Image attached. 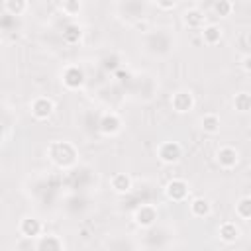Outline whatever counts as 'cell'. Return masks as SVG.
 Returning a JSON list of instances; mask_svg holds the SVG:
<instances>
[{
    "label": "cell",
    "mask_w": 251,
    "mask_h": 251,
    "mask_svg": "<svg viewBox=\"0 0 251 251\" xmlns=\"http://www.w3.org/2000/svg\"><path fill=\"white\" fill-rule=\"evenodd\" d=\"M98 127H100V131H102L104 135L112 137V135H116V133L122 129V118H120L116 112H108V114H104V116L100 118Z\"/></svg>",
    "instance_id": "obj_9"
},
{
    "label": "cell",
    "mask_w": 251,
    "mask_h": 251,
    "mask_svg": "<svg viewBox=\"0 0 251 251\" xmlns=\"http://www.w3.org/2000/svg\"><path fill=\"white\" fill-rule=\"evenodd\" d=\"M241 69H243V73H251V55L249 53H245L243 57H241Z\"/></svg>",
    "instance_id": "obj_25"
},
{
    "label": "cell",
    "mask_w": 251,
    "mask_h": 251,
    "mask_svg": "<svg viewBox=\"0 0 251 251\" xmlns=\"http://www.w3.org/2000/svg\"><path fill=\"white\" fill-rule=\"evenodd\" d=\"M61 80L69 90H78L84 84V73L80 67L76 65H69L65 67V71L61 73Z\"/></svg>",
    "instance_id": "obj_7"
},
{
    "label": "cell",
    "mask_w": 251,
    "mask_h": 251,
    "mask_svg": "<svg viewBox=\"0 0 251 251\" xmlns=\"http://www.w3.org/2000/svg\"><path fill=\"white\" fill-rule=\"evenodd\" d=\"M35 251H65V245H63V239L59 235L45 233V235H39L37 237Z\"/></svg>",
    "instance_id": "obj_11"
},
{
    "label": "cell",
    "mask_w": 251,
    "mask_h": 251,
    "mask_svg": "<svg viewBox=\"0 0 251 251\" xmlns=\"http://www.w3.org/2000/svg\"><path fill=\"white\" fill-rule=\"evenodd\" d=\"M235 214H237L239 220H245V222L251 218V198H249V196H241V198L237 200V204H235Z\"/></svg>",
    "instance_id": "obj_21"
},
{
    "label": "cell",
    "mask_w": 251,
    "mask_h": 251,
    "mask_svg": "<svg viewBox=\"0 0 251 251\" xmlns=\"http://www.w3.org/2000/svg\"><path fill=\"white\" fill-rule=\"evenodd\" d=\"M233 108L239 114H247L251 110V96H249V92H237L235 98H233Z\"/></svg>",
    "instance_id": "obj_20"
},
{
    "label": "cell",
    "mask_w": 251,
    "mask_h": 251,
    "mask_svg": "<svg viewBox=\"0 0 251 251\" xmlns=\"http://www.w3.org/2000/svg\"><path fill=\"white\" fill-rule=\"evenodd\" d=\"M47 157L59 169H71L78 159V151L71 141H51L47 145Z\"/></svg>",
    "instance_id": "obj_1"
},
{
    "label": "cell",
    "mask_w": 251,
    "mask_h": 251,
    "mask_svg": "<svg viewBox=\"0 0 251 251\" xmlns=\"http://www.w3.org/2000/svg\"><path fill=\"white\" fill-rule=\"evenodd\" d=\"M110 186L116 194H127L131 190V176L126 173H116L110 178Z\"/></svg>",
    "instance_id": "obj_16"
},
{
    "label": "cell",
    "mask_w": 251,
    "mask_h": 251,
    "mask_svg": "<svg viewBox=\"0 0 251 251\" xmlns=\"http://www.w3.org/2000/svg\"><path fill=\"white\" fill-rule=\"evenodd\" d=\"M41 231H43V224H41V220H37V218H33V216H27V218H24V220L20 222V233H22L24 237L35 239V237L41 235Z\"/></svg>",
    "instance_id": "obj_10"
},
{
    "label": "cell",
    "mask_w": 251,
    "mask_h": 251,
    "mask_svg": "<svg viewBox=\"0 0 251 251\" xmlns=\"http://www.w3.org/2000/svg\"><path fill=\"white\" fill-rule=\"evenodd\" d=\"M190 194V186L184 178H171L165 184V196L171 202H184Z\"/></svg>",
    "instance_id": "obj_3"
},
{
    "label": "cell",
    "mask_w": 251,
    "mask_h": 251,
    "mask_svg": "<svg viewBox=\"0 0 251 251\" xmlns=\"http://www.w3.org/2000/svg\"><path fill=\"white\" fill-rule=\"evenodd\" d=\"M157 157L165 165H176L182 159V147L176 141H163L157 147Z\"/></svg>",
    "instance_id": "obj_2"
},
{
    "label": "cell",
    "mask_w": 251,
    "mask_h": 251,
    "mask_svg": "<svg viewBox=\"0 0 251 251\" xmlns=\"http://www.w3.org/2000/svg\"><path fill=\"white\" fill-rule=\"evenodd\" d=\"M218 235H220V239L224 241V243H235L237 239H239V235H241V231H239V227H237V224L235 222H224L220 227H218Z\"/></svg>",
    "instance_id": "obj_15"
},
{
    "label": "cell",
    "mask_w": 251,
    "mask_h": 251,
    "mask_svg": "<svg viewBox=\"0 0 251 251\" xmlns=\"http://www.w3.org/2000/svg\"><path fill=\"white\" fill-rule=\"evenodd\" d=\"M82 39V27L78 24H69L65 29H63V41L69 43V45H76L80 43Z\"/></svg>",
    "instance_id": "obj_18"
},
{
    "label": "cell",
    "mask_w": 251,
    "mask_h": 251,
    "mask_svg": "<svg viewBox=\"0 0 251 251\" xmlns=\"http://www.w3.org/2000/svg\"><path fill=\"white\" fill-rule=\"evenodd\" d=\"M188 208H190V214H192L194 218H208V216L212 214V204H210V200L204 198V196L192 198Z\"/></svg>",
    "instance_id": "obj_14"
},
{
    "label": "cell",
    "mask_w": 251,
    "mask_h": 251,
    "mask_svg": "<svg viewBox=\"0 0 251 251\" xmlns=\"http://www.w3.org/2000/svg\"><path fill=\"white\" fill-rule=\"evenodd\" d=\"M27 8H29V4H27L25 0H6V2H4V10H6L10 16H22Z\"/></svg>",
    "instance_id": "obj_19"
},
{
    "label": "cell",
    "mask_w": 251,
    "mask_h": 251,
    "mask_svg": "<svg viewBox=\"0 0 251 251\" xmlns=\"http://www.w3.org/2000/svg\"><path fill=\"white\" fill-rule=\"evenodd\" d=\"M157 8H161V10H175L176 6H178V2H175V0H157V2H153Z\"/></svg>",
    "instance_id": "obj_24"
},
{
    "label": "cell",
    "mask_w": 251,
    "mask_h": 251,
    "mask_svg": "<svg viewBox=\"0 0 251 251\" xmlns=\"http://www.w3.org/2000/svg\"><path fill=\"white\" fill-rule=\"evenodd\" d=\"M57 8L63 14H67V16H78L80 10H82V2H78V0H65V2H59Z\"/></svg>",
    "instance_id": "obj_23"
},
{
    "label": "cell",
    "mask_w": 251,
    "mask_h": 251,
    "mask_svg": "<svg viewBox=\"0 0 251 251\" xmlns=\"http://www.w3.org/2000/svg\"><path fill=\"white\" fill-rule=\"evenodd\" d=\"M216 163H218L222 169H226V171L233 169V167L239 163V153H237V149H233L231 145L220 147V149L216 151Z\"/></svg>",
    "instance_id": "obj_8"
},
{
    "label": "cell",
    "mask_w": 251,
    "mask_h": 251,
    "mask_svg": "<svg viewBox=\"0 0 251 251\" xmlns=\"http://www.w3.org/2000/svg\"><path fill=\"white\" fill-rule=\"evenodd\" d=\"M200 33H202V41L206 45H218L222 41V37H224V29L218 24H206L200 29Z\"/></svg>",
    "instance_id": "obj_13"
},
{
    "label": "cell",
    "mask_w": 251,
    "mask_h": 251,
    "mask_svg": "<svg viewBox=\"0 0 251 251\" xmlns=\"http://www.w3.org/2000/svg\"><path fill=\"white\" fill-rule=\"evenodd\" d=\"M159 218V212L153 204H141L139 208H135L133 212V222L139 227H151Z\"/></svg>",
    "instance_id": "obj_6"
},
{
    "label": "cell",
    "mask_w": 251,
    "mask_h": 251,
    "mask_svg": "<svg viewBox=\"0 0 251 251\" xmlns=\"http://www.w3.org/2000/svg\"><path fill=\"white\" fill-rule=\"evenodd\" d=\"M220 126H222V122H220V116L218 114H204L202 116V120H200V127H202V131L204 133H208V135H216L218 131H220Z\"/></svg>",
    "instance_id": "obj_17"
},
{
    "label": "cell",
    "mask_w": 251,
    "mask_h": 251,
    "mask_svg": "<svg viewBox=\"0 0 251 251\" xmlns=\"http://www.w3.org/2000/svg\"><path fill=\"white\" fill-rule=\"evenodd\" d=\"M194 104H196V100L190 90H176L171 96V106L176 114H188L194 108Z\"/></svg>",
    "instance_id": "obj_5"
},
{
    "label": "cell",
    "mask_w": 251,
    "mask_h": 251,
    "mask_svg": "<svg viewBox=\"0 0 251 251\" xmlns=\"http://www.w3.org/2000/svg\"><path fill=\"white\" fill-rule=\"evenodd\" d=\"M29 110H31V116L35 120H47L55 112V102L49 96H37L31 100Z\"/></svg>",
    "instance_id": "obj_4"
},
{
    "label": "cell",
    "mask_w": 251,
    "mask_h": 251,
    "mask_svg": "<svg viewBox=\"0 0 251 251\" xmlns=\"http://www.w3.org/2000/svg\"><path fill=\"white\" fill-rule=\"evenodd\" d=\"M233 2L231 0H216L214 4H212V10H214V14L216 16H220V18H227V16H231V12H233Z\"/></svg>",
    "instance_id": "obj_22"
},
{
    "label": "cell",
    "mask_w": 251,
    "mask_h": 251,
    "mask_svg": "<svg viewBox=\"0 0 251 251\" xmlns=\"http://www.w3.org/2000/svg\"><path fill=\"white\" fill-rule=\"evenodd\" d=\"M182 22L186 27L190 29H202L206 25V14L200 10V8H188L184 14H182Z\"/></svg>",
    "instance_id": "obj_12"
}]
</instances>
